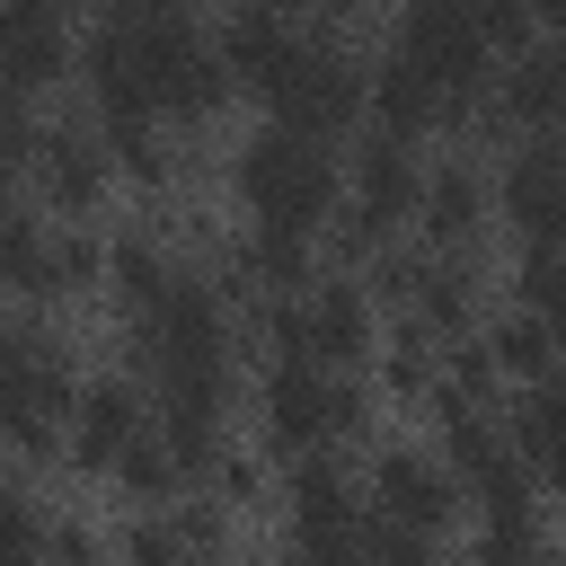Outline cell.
Segmentation results:
<instances>
[{
  "label": "cell",
  "instance_id": "obj_27",
  "mask_svg": "<svg viewBox=\"0 0 566 566\" xmlns=\"http://www.w3.org/2000/svg\"><path fill=\"white\" fill-rule=\"evenodd\" d=\"M35 248H44V221H35V203H27V195L0 177V292H27Z\"/></svg>",
  "mask_w": 566,
  "mask_h": 566
},
{
  "label": "cell",
  "instance_id": "obj_11",
  "mask_svg": "<svg viewBox=\"0 0 566 566\" xmlns=\"http://www.w3.org/2000/svg\"><path fill=\"white\" fill-rule=\"evenodd\" d=\"M71 71H80V27L62 9H44V0H9L0 9V88L44 97Z\"/></svg>",
  "mask_w": 566,
  "mask_h": 566
},
{
  "label": "cell",
  "instance_id": "obj_33",
  "mask_svg": "<svg viewBox=\"0 0 566 566\" xmlns=\"http://www.w3.org/2000/svg\"><path fill=\"white\" fill-rule=\"evenodd\" d=\"M539 486H548V495H557V504H566V442H557V451H548V460H539Z\"/></svg>",
  "mask_w": 566,
  "mask_h": 566
},
{
  "label": "cell",
  "instance_id": "obj_19",
  "mask_svg": "<svg viewBox=\"0 0 566 566\" xmlns=\"http://www.w3.org/2000/svg\"><path fill=\"white\" fill-rule=\"evenodd\" d=\"M97 283H106V239H97L88 221L44 230L35 274H27V301H80V292H97Z\"/></svg>",
  "mask_w": 566,
  "mask_h": 566
},
{
  "label": "cell",
  "instance_id": "obj_35",
  "mask_svg": "<svg viewBox=\"0 0 566 566\" xmlns=\"http://www.w3.org/2000/svg\"><path fill=\"white\" fill-rule=\"evenodd\" d=\"M539 566H548V557H539Z\"/></svg>",
  "mask_w": 566,
  "mask_h": 566
},
{
  "label": "cell",
  "instance_id": "obj_2",
  "mask_svg": "<svg viewBox=\"0 0 566 566\" xmlns=\"http://www.w3.org/2000/svg\"><path fill=\"white\" fill-rule=\"evenodd\" d=\"M230 186L248 203V221H274V230H327V212L345 203V159L336 142H301L283 124H256L239 150H230Z\"/></svg>",
  "mask_w": 566,
  "mask_h": 566
},
{
  "label": "cell",
  "instance_id": "obj_5",
  "mask_svg": "<svg viewBox=\"0 0 566 566\" xmlns=\"http://www.w3.org/2000/svg\"><path fill=\"white\" fill-rule=\"evenodd\" d=\"M283 513H292V548H301V557H354V548H363V522H371L363 495H354V469H345L336 451L292 460Z\"/></svg>",
  "mask_w": 566,
  "mask_h": 566
},
{
  "label": "cell",
  "instance_id": "obj_10",
  "mask_svg": "<svg viewBox=\"0 0 566 566\" xmlns=\"http://www.w3.org/2000/svg\"><path fill=\"white\" fill-rule=\"evenodd\" d=\"M495 203L522 248H566V142H513L495 168Z\"/></svg>",
  "mask_w": 566,
  "mask_h": 566
},
{
  "label": "cell",
  "instance_id": "obj_32",
  "mask_svg": "<svg viewBox=\"0 0 566 566\" xmlns=\"http://www.w3.org/2000/svg\"><path fill=\"white\" fill-rule=\"evenodd\" d=\"M44 566H106V539H97L80 513H53V531H44Z\"/></svg>",
  "mask_w": 566,
  "mask_h": 566
},
{
  "label": "cell",
  "instance_id": "obj_12",
  "mask_svg": "<svg viewBox=\"0 0 566 566\" xmlns=\"http://www.w3.org/2000/svg\"><path fill=\"white\" fill-rule=\"evenodd\" d=\"M35 195L53 203V212H97V195H106V177H115V159H106V142H97V124L88 115H44V142H35Z\"/></svg>",
  "mask_w": 566,
  "mask_h": 566
},
{
  "label": "cell",
  "instance_id": "obj_1",
  "mask_svg": "<svg viewBox=\"0 0 566 566\" xmlns=\"http://www.w3.org/2000/svg\"><path fill=\"white\" fill-rule=\"evenodd\" d=\"M363 115V27L345 9L301 18V53L265 80V124L301 133V142H336Z\"/></svg>",
  "mask_w": 566,
  "mask_h": 566
},
{
  "label": "cell",
  "instance_id": "obj_29",
  "mask_svg": "<svg viewBox=\"0 0 566 566\" xmlns=\"http://www.w3.org/2000/svg\"><path fill=\"white\" fill-rule=\"evenodd\" d=\"M354 557L363 566H442V548L424 531H407V522H363V548Z\"/></svg>",
  "mask_w": 566,
  "mask_h": 566
},
{
  "label": "cell",
  "instance_id": "obj_18",
  "mask_svg": "<svg viewBox=\"0 0 566 566\" xmlns=\"http://www.w3.org/2000/svg\"><path fill=\"white\" fill-rule=\"evenodd\" d=\"M186 265H177V248H168V230L159 221H124L115 239H106V292L124 301V318L142 327L159 301H168V283H177Z\"/></svg>",
  "mask_w": 566,
  "mask_h": 566
},
{
  "label": "cell",
  "instance_id": "obj_16",
  "mask_svg": "<svg viewBox=\"0 0 566 566\" xmlns=\"http://www.w3.org/2000/svg\"><path fill=\"white\" fill-rule=\"evenodd\" d=\"M212 53H221V71H230V88H256L265 97V80L301 53V9H274V0H248V9H230V18H212Z\"/></svg>",
  "mask_w": 566,
  "mask_h": 566
},
{
  "label": "cell",
  "instance_id": "obj_28",
  "mask_svg": "<svg viewBox=\"0 0 566 566\" xmlns=\"http://www.w3.org/2000/svg\"><path fill=\"white\" fill-rule=\"evenodd\" d=\"M168 531H177V548H186L195 566H212V557L230 548V513H221L212 495H177V504H168Z\"/></svg>",
  "mask_w": 566,
  "mask_h": 566
},
{
  "label": "cell",
  "instance_id": "obj_26",
  "mask_svg": "<svg viewBox=\"0 0 566 566\" xmlns=\"http://www.w3.org/2000/svg\"><path fill=\"white\" fill-rule=\"evenodd\" d=\"M44 531H53V513L35 504V486L0 478V566H44Z\"/></svg>",
  "mask_w": 566,
  "mask_h": 566
},
{
  "label": "cell",
  "instance_id": "obj_14",
  "mask_svg": "<svg viewBox=\"0 0 566 566\" xmlns=\"http://www.w3.org/2000/svg\"><path fill=\"white\" fill-rule=\"evenodd\" d=\"M301 345H310L318 371H345V363L380 354V310H371V292H363L354 274H318V283L301 292Z\"/></svg>",
  "mask_w": 566,
  "mask_h": 566
},
{
  "label": "cell",
  "instance_id": "obj_3",
  "mask_svg": "<svg viewBox=\"0 0 566 566\" xmlns=\"http://www.w3.org/2000/svg\"><path fill=\"white\" fill-rule=\"evenodd\" d=\"M71 398H80L71 345L35 318H0V451L53 460L62 424H71Z\"/></svg>",
  "mask_w": 566,
  "mask_h": 566
},
{
  "label": "cell",
  "instance_id": "obj_21",
  "mask_svg": "<svg viewBox=\"0 0 566 566\" xmlns=\"http://www.w3.org/2000/svg\"><path fill=\"white\" fill-rule=\"evenodd\" d=\"M504 442H513V460H522V469H539V460L566 442V371L522 380V398L504 407Z\"/></svg>",
  "mask_w": 566,
  "mask_h": 566
},
{
  "label": "cell",
  "instance_id": "obj_23",
  "mask_svg": "<svg viewBox=\"0 0 566 566\" xmlns=\"http://www.w3.org/2000/svg\"><path fill=\"white\" fill-rule=\"evenodd\" d=\"M478 336H486V354H495V371H504V380H548V371H566V363H557V345H548V327H539L522 301H513V310H495Z\"/></svg>",
  "mask_w": 566,
  "mask_h": 566
},
{
  "label": "cell",
  "instance_id": "obj_25",
  "mask_svg": "<svg viewBox=\"0 0 566 566\" xmlns=\"http://www.w3.org/2000/svg\"><path fill=\"white\" fill-rule=\"evenodd\" d=\"M380 389L407 398V407H424V398L442 389V345H433L424 327H398V336L380 345Z\"/></svg>",
  "mask_w": 566,
  "mask_h": 566
},
{
  "label": "cell",
  "instance_id": "obj_7",
  "mask_svg": "<svg viewBox=\"0 0 566 566\" xmlns=\"http://www.w3.org/2000/svg\"><path fill=\"white\" fill-rule=\"evenodd\" d=\"M363 495H371V522H407L424 539L460 513V486H451L442 451H424V442H380L363 469Z\"/></svg>",
  "mask_w": 566,
  "mask_h": 566
},
{
  "label": "cell",
  "instance_id": "obj_8",
  "mask_svg": "<svg viewBox=\"0 0 566 566\" xmlns=\"http://www.w3.org/2000/svg\"><path fill=\"white\" fill-rule=\"evenodd\" d=\"M495 106L513 142H566V27H539L522 53L495 62Z\"/></svg>",
  "mask_w": 566,
  "mask_h": 566
},
{
  "label": "cell",
  "instance_id": "obj_4",
  "mask_svg": "<svg viewBox=\"0 0 566 566\" xmlns=\"http://www.w3.org/2000/svg\"><path fill=\"white\" fill-rule=\"evenodd\" d=\"M389 53H407V62L442 88V124L495 88V53L478 44V27H469V9H460V0H416V9H398Z\"/></svg>",
  "mask_w": 566,
  "mask_h": 566
},
{
  "label": "cell",
  "instance_id": "obj_34",
  "mask_svg": "<svg viewBox=\"0 0 566 566\" xmlns=\"http://www.w3.org/2000/svg\"><path fill=\"white\" fill-rule=\"evenodd\" d=\"M274 566H363V557H301V548H292V557H274Z\"/></svg>",
  "mask_w": 566,
  "mask_h": 566
},
{
  "label": "cell",
  "instance_id": "obj_20",
  "mask_svg": "<svg viewBox=\"0 0 566 566\" xmlns=\"http://www.w3.org/2000/svg\"><path fill=\"white\" fill-rule=\"evenodd\" d=\"M469 318H478V265L424 248V283L407 301V327H424L433 345H451V336H469Z\"/></svg>",
  "mask_w": 566,
  "mask_h": 566
},
{
  "label": "cell",
  "instance_id": "obj_9",
  "mask_svg": "<svg viewBox=\"0 0 566 566\" xmlns=\"http://www.w3.org/2000/svg\"><path fill=\"white\" fill-rule=\"evenodd\" d=\"M495 212V177H486V159L478 150H442V159H424V195H416V230H424V248L433 256H469V239H478V221Z\"/></svg>",
  "mask_w": 566,
  "mask_h": 566
},
{
  "label": "cell",
  "instance_id": "obj_22",
  "mask_svg": "<svg viewBox=\"0 0 566 566\" xmlns=\"http://www.w3.org/2000/svg\"><path fill=\"white\" fill-rule=\"evenodd\" d=\"M106 478H115V486L133 495V513H168V504H177V495L195 486V478L177 469V451H168L159 433H133V442H124V460H115Z\"/></svg>",
  "mask_w": 566,
  "mask_h": 566
},
{
  "label": "cell",
  "instance_id": "obj_15",
  "mask_svg": "<svg viewBox=\"0 0 566 566\" xmlns=\"http://www.w3.org/2000/svg\"><path fill=\"white\" fill-rule=\"evenodd\" d=\"M133 433H150V398H142V380H133V371H97V380H80L71 424H62L71 460H80V469H115Z\"/></svg>",
  "mask_w": 566,
  "mask_h": 566
},
{
  "label": "cell",
  "instance_id": "obj_6",
  "mask_svg": "<svg viewBox=\"0 0 566 566\" xmlns=\"http://www.w3.org/2000/svg\"><path fill=\"white\" fill-rule=\"evenodd\" d=\"M256 442L292 451V460L336 451V371H318V363H265V380H256Z\"/></svg>",
  "mask_w": 566,
  "mask_h": 566
},
{
  "label": "cell",
  "instance_id": "obj_31",
  "mask_svg": "<svg viewBox=\"0 0 566 566\" xmlns=\"http://www.w3.org/2000/svg\"><path fill=\"white\" fill-rule=\"evenodd\" d=\"M115 557H124V566H195V557L177 548L168 513H133V522H124V539H115Z\"/></svg>",
  "mask_w": 566,
  "mask_h": 566
},
{
  "label": "cell",
  "instance_id": "obj_17",
  "mask_svg": "<svg viewBox=\"0 0 566 566\" xmlns=\"http://www.w3.org/2000/svg\"><path fill=\"white\" fill-rule=\"evenodd\" d=\"M363 115H371V133H389V142H424V133H442V88H433L407 53L371 44V53H363Z\"/></svg>",
  "mask_w": 566,
  "mask_h": 566
},
{
  "label": "cell",
  "instance_id": "obj_30",
  "mask_svg": "<svg viewBox=\"0 0 566 566\" xmlns=\"http://www.w3.org/2000/svg\"><path fill=\"white\" fill-rule=\"evenodd\" d=\"M35 142H44V115H35V97L0 88V177L35 168Z\"/></svg>",
  "mask_w": 566,
  "mask_h": 566
},
{
  "label": "cell",
  "instance_id": "obj_13",
  "mask_svg": "<svg viewBox=\"0 0 566 566\" xmlns=\"http://www.w3.org/2000/svg\"><path fill=\"white\" fill-rule=\"evenodd\" d=\"M416 195H424V150L363 124V142H354V159H345V203H354L371 230H398V221H416Z\"/></svg>",
  "mask_w": 566,
  "mask_h": 566
},
{
  "label": "cell",
  "instance_id": "obj_24",
  "mask_svg": "<svg viewBox=\"0 0 566 566\" xmlns=\"http://www.w3.org/2000/svg\"><path fill=\"white\" fill-rule=\"evenodd\" d=\"M548 539H539V504L513 495V504H478V566H539Z\"/></svg>",
  "mask_w": 566,
  "mask_h": 566
}]
</instances>
